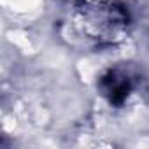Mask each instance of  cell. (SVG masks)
Segmentation results:
<instances>
[{
  "mask_svg": "<svg viewBox=\"0 0 149 149\" xmlns=\"http://www.w3.org/2000/svg\"><path fill=\"white\" fill-rule=\"evenodd\" d=\"M83 30L105 42H114L128 28V14L118 0H81L77 7Z\"/></svg>",
  "mask_w": 149,
  "mask_h": 149,
  "instance_id": "obj_1",
  "label": "cell"
}]
</instances>
